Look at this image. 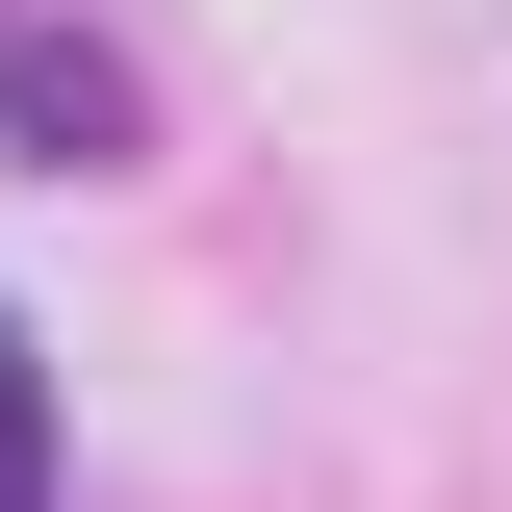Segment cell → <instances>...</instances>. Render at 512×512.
Segmentation results:
<instances>
[{
	"label": "cell",
	"mask_w": 512,
	"mask_h": 512,
	"mask_svg": "<svg viewBox=\"0 0 512 512\" xmlns=\"http://www.w3.org/2000/svg\"><path fill=\"white\" fill-rule=\"evenodd\" d=\"M0 512H52V384H26V333H0Z\"/></svg>",
	"instance_id": "7a4b0ae2"
},
{
	"label": "cell",
	"mask_w": 512,
	"mask_h": 512,
	"mask_svg": "<svg viewBox=\"0 0 512 512\" xmlns=\"http://www.w3.org/2000/svg\"><path fill=\"white\" fill-rule=\"evenodd\" d=\"M0 128H26L52 180H103V154H128V77L77 52V26H26V0H0Z\"/></svg>",
	"instance_id": "6da1fadb"
}]
</instances>
